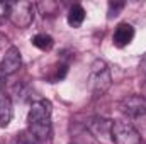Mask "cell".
<instances>
[{
  "label": "cell",
  "mask_w": 146,
  "mask_h": 144,
  "mask_svg": "<svg viewBox=\"0 0 146 144\" xmlns=\"http://www.w3.org/2000/svg\"><path fill=\"white\" fill-rule=\"evenodd\" d=\"M112 124H114V122H112V120H109V119L94 117V119H90V120H88L87 127H88V131H90L95 137H104V136L110 134Z\"/></svg>",
  "instance_id": "8"
},
{
  "label": "cell",
  "mask_w": 146,
  "mask_h": 144,
  "mask_svg": "<svg viewBox=\"0 0 146 144\" xmlns=\"http://www.w3.org/2000/svg\"><path fill=\"white\" fill-rule=\"evenodd\" d=\"M85 20V9L78 3H75L68 10V24L72 27H80Z\"/></svg>",
  "instance_id": "10"
},
{
  "label": "cell",
  "mask_w": 146,
  "mask_h": 144,
  "mask_svg": "<svg viewBox=\"0 0 146 144\" xmlns=\"http://www.w3.org/2000/svg\"><path fill=\"white\" fill-rule=\"evenodd\" d=\"M7 2H0V22L7 17Z\"/></svg>",
  "instance_id": "14"
},
{
  "label": "cell",
  "mask_w": 146,
  "mask_h": 144,
  "mask_svg": "<svg viewBox=\"0 0 146 144\" xmlns=\"http://www.w3.org/2000/svg\"><path fill=\"white\" fill-rule=\"evenodd\" d=\"M112 83V75L104 59H95L90 68V76H88V87L95 97L104 95L110 88Z\"/></svg>",
  "instance_id": "3"
},
{
  "label": "cell",
  "mask_w": 146,
  "mask_h": 144,
  "mask_svg": "<svg viewBox=\"0 0 146 144\" xmlns=\"http://www.w3.org/2000/svg\"><path fill=\"white\" fill-rule=\"evenodd\" d=\"M139 70H141V73L146 76V54L143 56V59L139 61Z\"/></svg>",
  "instance_id": "15"
},
{
  "label": "cell",
  "mask_w": 146,
  "mask_h": 144,
  "mask_svg": "<svg viewBox=\"0 0 146 144\" xmlns=\"http://www.w3.org/2000/svg\"><path fill=\"white\" fill-rule=\"evenodd\" d=\"M33 44L36 46L37 49L48 51V49H51V48H53L54 41H53V37L49 36V34H44V32H41V34H36V36L33 37Z\"/></svg>",
  "instance_id": "11"
},
{
  "label": "cell",
  "mask_w": 146,
  "mask_h": 144,
  "mask_svg": "<svg viewBox=\"0 0 146 144\" xmlns=\"http://www.w3.org/2000/svg\"><path fill=\"white\" fill-rule=\"evenodd\" d=\"M22 65V58H21V51L17 48H9V51L5 53L2 63H0V76H10L15 71H19Z\"/></svg>",
  "instance_id": "6"
},
{
  "label": "cell",
  "mask_w": 146,
  "mask_h": 144,
  "mask_svg": "<svg viewBox=\"0 0 146 144\" xmlns=\"http://www.w3.org/2000/svg\"><path fill=\"white\" fill-rule=\"evenodd\" d=\"M145 92H146V85H145ZM143 97H145V98H146V95H143Z\"/></svg>",
  "instance_id": "16"
},
{
  "label": "cell",
  "mask_w": 146,
  "mask_h": 144,
  "mask_svg": "<svg viewBox=\"0 0 146 144\" xmlns=\"http://www.w3.org/2000/svg\"><path fill=\"white\" fill-rule=\"evenodd\" d=\"M119 110L127 117H141L146 114V98L143 95H127L119 102Z\"/></svg>",
  "instance_id": "5"
},
{
  "label": "cell",
  "mask_w": 146,
  "mask_h": 144,
  "mask_svg": "<svg viewBox=\"0 0 146 144\" xmlns=\"http://www.w3.org/2000/svg\"><path fill=\"white\" fill-rule=\"evenodd\" d=\"M121 9H124V2H110L109 3V17H115Z\"/></svg>",
  "instance_id": "13"
},
{
  "label": "cell",
  "mask_w": 146,
  "mask_h": 144,
  "mask_svg": "<svg viewBox=\"0 0 146 144\" xmlns=\"http://www.w3.org/2000/svg\"><path fill=\"white\" fill-rule=\"evenodd\" d=\"M114 144H141V134L136 127L124 120H115L110 129Z\"/></svg>",
  "instance_id": "4"
},
{
  "label": "cell",
  "mask_w": 146,
  "mask_h": 144,
  "mask_svg": "<svg viewBox=\"0 0 146 144\" xmlns=\"http://www.w3.org/2000/svg\"><path fill=\"white\" fill-rule=\"evenodd\" d=\"M51 102L37 100L31 105L27 114V131L36 137L37 143H44L51 134Z\"/></svg>",
  "instance_id": "1"
},
{
  "label": "cell",
  "mask_w": 146,
  "mask_h": 144,
  "mask_svg": "<svg viewBox=\"0 0 146 144\" xmlns=\"http://www.w3.org/2000/svg\"><path fill=\"white\" fill-rule=\"evenodd\" d=\"M12 102L7 95H0V127L9 126V122L12 120Z\"/></svg>",
  "instance_id": "9"
},
{
  "label": "cell",
  "mask_w": 146,
  "mask_h": 144,
  "mask_svg": "<svg viewBox=\"0 0 146 144\" xmlns=\"http://www.w3.org/2000/svg\"><path fill=\"white\" fill-rule=\"evenodd\" d=\"M33 143H37V141L27 129L22 131L21 134H17V137H15V144H33Z\"/></svg>",
  "instance_id": "12"
},
{
  "label": "cell",
  "mask_w": 146,
  "mask_h": 144,
  "mask_svg": "<svg viewBox=\"0 0 146 144\" xmlns=\"http://www.w3.org/2000/svg\"><path fill=\"white\" fill-rule=\"evenodd\" d=\"M133 39H134V27L131 24H127V22L119 24L115 27V31H114V36H112V41H114V44L117 48L127 46Z\"/></svg>",
  "instance_id": "7"
},
{
  "label": "cell",
  "mask_w": 146,
  "mask_h": 144,
  "mask_svg": "<svg viewBox=\"0 0 146 144\" xmlns=\"http://www.w3.org/2000/svg\"><path fill=\"white\" fill-rule=\"evenodd\" d=\"M7 17L9 20L19 27V29H26L34 22V14H36V7L31 2L26 0H17V2H7Z\"/></svg>",
  "instance_id": "2"
}]
</instances>
